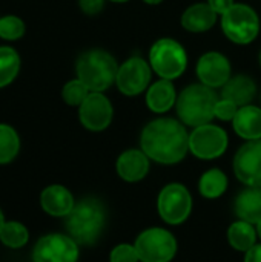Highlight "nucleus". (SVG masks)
Returning <instances> with one entry per match:
<instances>
[{"mask_svg":"<svg viewBox=\"0 0 261 262\" xmlns=\"http://www.w3.org/2000/svg\"><path fill=\"white\" fill-rule=\"evenodd\" d=\"M89 92L91 91L86 88V84L82 80L74 78V80H69L63 86V89H62V98H63V101L66 104L77 106L78 107L86 100V97L89 95Z\"/></svg>","mask_w":261,"mask_h":262,"instance_id":"bb28decb","label":"nucleus"},{"mask_svg":"<svg viewBox=\"0 0 261 262\" xmlns=\"http://www.w3.org/2000/svg\"><path fill=\"white\" fill-rule=\"evenodd\" d=\"M217 20H218V14L211 8L208 2L191 5L183 11L180 17L182 28L194 34H202L212 29Z\"/></svg>","mask_w":261,"mask_h":262,"instance_id":"2eb2a0df","label":"nucleus"},{"mask_svg":"<svg viewBox=\"0 0 261 262\" xmlns=\"http://www.w3.org/2000/svg\"><path fill=\"white\" fill-rule=\"evenodd\" d=\"M3 224H5V220H3V213H2V210H0V230H2V227H3Z\"/></svg>","mask_w":261,"mask_h":262,"instance_id":"f704fd0d","label":"nucleus"},{"mask_svg":"<svg viewBox=\"0 0 261 262\" xmlns=\"http://www.w3.org/2000/svg\"><path fill=\"white\" fill-rule=\"evenodd\" d=\"M111 262H138V255L134 246L129 244H120L115 249H112L111 256H109Z\"/></svg>","mask_w":261,"mask_h":262,"instance_id":"c85d7f7f","label":"nucleus"},{"mask_svg":"<svg viewBox=\"0 0 261 262\" xmlns=\"http://www.w3.org/2000/svg\"><path fill=\"white\" fill-rule=\"evenodd\" d=\"M20 72V55L14 48L0 46V89L9 86Z\"/></svg>","mask_w":261,"mask_h":262,"instance_id":"5701e85b","label":"nucleus"},{"mask_svg":"<svg viewBox=\"0 0 261 262\" xmlns=\"http://www.w3.org/2000/svg\"><path fill=\"white\" fill-rule=\"evenodd\" d=\"M142 262H169L177 252L174 235L165 229H148L138 235L134 244Z\"/></svg>","mask_w":261,"mask_h":262,"instance_id":"0eeeda50","label":"nucleus"},{"mask_svg":"<svg viewBox=\"0 0 261 262\" xmlns=\"http://www.w3.org/2000/svg\"><path fill=\"white\" fill-rule=\"evenodd\" d=\"M42 209L51 216H68L75 203L71 192L58 184L46 187L40 195Z\"/></svg>","mask_w":261,"mask_h":262,"instance_id":"a211bd4d","label":"nucleus"},{"mask_svg":"<svg viewBox=\"0 0 261 262\" xmlns=\"http://www.w3.org/2000/svg\"><path fill=\"white\" fill-rule=\"evenodd\" d=\"M229 144L228 134L223 127L208 123L189 134V150L200 160H215L222 157Z\"/></svg>","mask_w":261,"mask_h":262,"instance_id":"6e6552de","label":"nucleus"},{"mask_svg":"<svg viewBox=\"0 0 261 262\" xmlns=\"http://www.w3.org/2000/svg\"><path fill=\"white\" fill-rule=\"evenodd\" d=\"M257 235L261 238V221L257 224Z\"/></svg>","mask_w":261,"mask_h":262,"instance_id":"e433bc0d","label":"nucleus"},{"mask_svg":"<svg viewBox=\"0 0 261 262\" xmlns=\"http://www.w3.org/2000/svg\"><path fill=\"white\" fill-rule=\"evenodd\" d=\"M238 112V106L226 98H218L215 104V118L222 121H232Z\"/></svg>","mask_w":261,"mask_h":262,"instance_id":"c756f323","label":"nucleus"},{"mask_svg":"<svg viewBox=\"0 0 261 262\" xmlns=\"http://www.w3.org/2000/svg\"><path fill=\"white\" fill-rule=\"evenodd\" d=\"M28 230L23 224L9 221L5 223L0 230V241L9 249H20L28 243Z\"/></svg>","mask_w":261,"mask_h":262,"instance_id":"a878e982","label":"nucleus"},{"mask_svg":"<svg viewBox=\"0 0 261 262\" xmlns=\"http://www.w3.org/2000/svg\"><path fill=\"white\" fill-rule=\"evenodd\" d=\"M78 118L88 130L102 132L112 123V103L103 92H89L86 100L78 106Z\"/></svg>","mask_w":261,"mask_h":262,"instance_id":"f8f14e48","label":"nucleus"},{"mask_svg":"<svg viewBox=\"0 0 261 262\" xmlns=\"http://www.w3.org/2000/svg\"><path fill=\"white\" fill-rule=\"evenodd\" d=\"M257 95V84L249 75H232L222 88V98L234 101L238 107L252 104Z\"/></svg>","mask_w":261,"mask_h":262,"instance_id":"aec40b11","label":"nucleus"},{"mask_svg":"<svg viewBox=\"0 0 261 262\" xmlns=\"http://www.w3.org/2000/svg\"><path fill=\"white\" fill-rule=\"evenodd\" d=\"M149 172V158L143 150H125L117 160V173L128 183L142 181Z\"/></svg>","mask_w":261,"mask_h":262,"instance_id":"dca6fc26","label":"nucleus"},{"mask_svg":"<svg viewBox=\"0 0 261 262\" xmlns=\"http://www.w3.org/2000/svg\"><path fill=\"white\" fill-rule=\"evenodd\" d=\"M25 34V23L17 15L0 17V37L3 40H18Z\"/></svg>","mask_w":261,"mask_h":262,"instance_id":"cd10ccee","label":"nucleus"},{"mask_svg":"<svg viewBox=\"0 0 261 262\" xmlns=\"http://www.w3.org/2000/svg\"><path fill=\"white\" fill-rule=\"evenodd\" d=\"M108 2H112V3H128L129 0H108Z\"/></svg>","mask_w":261,"mask_h":262,"instance_id":"c9c22d12","label":"nucleus"},{"mask_svg":"<svg viewBox=\"0 0 261 262\" xmlns=\"http://www.w3.org/2000/svg\"><path fill=\"white\" fill-rule=\"evenodd\" d=\"M228 189V177L220 169L205 172L198 181V190L205 198H218Z\"/></svg>","mask_w":261,"mask_h":262,"instance_id":"b1692460","label":"nucleus"},{"mask_svg":"<svg viewBox=\"0 0 261 262\" xmlns=\"http://www.w3.org/2000/svg\"><path fill=\"white\" fill-rule=\"evenodd\" d=\"M223 34L235 45H249L260 34L261 23L257 11L246 3H234L223 15H220Z\"/></svg>","mask_w":261,"mask_h":262,"instance_id":"423d86ee","label":"nucleus"},{"mask_svg":"<svg viewBox=\"0 0 261 262\" xmlns=\"http://www.w3.org/2000/svg\"><path fill=\"white\" fill-rule=\"evenodd\" d=\"M66 218V230L69 236L82 246H92L100 238L105 227V207L95 198H83L78 201Z\"/></svg>","mask_w":261,"mask_h":262,"instance_id":"7ed1b4c3","label":"nucleus"},{"mask_svg":"<svg viewBox=\"0 0 261 262\" xmlns=\"http://www.w3.org/2000/svg\"><path fill=\"white\" fill-rule=\"evenodd\" d=\"M208 3L211 5V8L218 14L223 15L228 9H231L235 3V0H208Z\"/></svg>","mask_w":261,"mask_h":262,"instance_id":"2f4dec72","label":"nucleus"},{"mask_svg":"<svg viewBox=\"0 0 261 262\" xmlns=\"http://www.w3.org/2000/svg\"><path fill=\"white\" fill-rule=\"evenodd\" d=\"M146 5H151V6H155V5H160L163 0H143Z\"/></svg>","mask_w":261,"mask_h":262,"instance_id":"72a5a7b5","label":"nucleus"},{"mask_svg":"<svg viewBox=\"0 0 261 262\" xmlns=\"http://www.w3.org/2000/svg\"><path fill=\"white\" fill-rule=\"evenodd\" d=\"M149 64L152 72L165 80H177L188 68V52L185 46L169 37L158 38L149 49Z\"/></svg>","mask_w":261,"mask_h":262,"instance_id":"39448f33","label":"nucleus"},{"mask_svg":"<svg viewBox=\"0 0 261 262\" xmlns=\"http://www.w3.org/2000/svg\"><path fill=\"white\" fill-rule=\"evenodd\" d=\"M258 63H260V68H261V51H260V54H258Z\"/></svg>","mask_w":261,"mask_h":262,"instance_id":"4c0bfd02","label":"nucleus"},{"mask_svg":"<svg viewBox=\"0 0 261 262\" xmlns=\"http://www.w3.org/2000/svg\"><path fill=\"white\" fill-rule=\"evenodd\" d=\"M152 68L142 57H131L118 66L115 86L126 97H137L148 91L152 80Z\"/></svg>","mask_w":261,"mask_h":262,"instance_id":"1a4fd4ad","label":"nucleus"},{"mask_svg":"<svg viewBox=\"0 0 261 262\" xmlns=\"http://www.w3.org/2000/svg\"><path fill=\"white\" fill-rule=\"evenodd\" d=\"M245 262H261V244H255L246 252Z\"/></svg>","mask_w":261,"mask_h":262,"instance_id":"473e14b6","label":"nucleus"},{"mask_svg":"<svg viewBox=\"0 0 261 262\" xmlns=\"http://www.w3.org/2000/svg\"><path fill=\"white\" fill-rule=\"evenodd\" d=\"M177 98L178 95H177L174 83L165 78H160L155 83H152L148 88L146 95H145L146 106L154 114H166L175 106Z\"/></svg>","mask_w":261,"mask_h":262,"instance_id":"f3484780","label":"nucleus"},{"mask_svg":"<svg viewBox=\"0 0 261 262\" xmlns=\"http://www.w3.org/2000/svg\"><path fill=\"white\" fill-rule=\"evenodd\" d=\"M78 244L71 238L58 233L40 238L32 252L34 262H77Z\"/></svg>","mask_w":261,"mask_h":262,"instance_id":"9b49d317","label":"nucleus"},{"mask_svg":"<svg viewBox=\"0 0 261 262\" xmlns=\"http://www.w3.org/2000/svg\"><path fill=\"white\" fill-rule=\"evenodd\" d=\"M228 239L229 244L240 252H248L249 249H252L255 246V239H257V232L252 227L251 223H246L243 220L234 223L229 230H228Z\"/></svg>","mask_w":261,"mask_h":262,"instance_id":"4be33fe9","label":"nucleus"},{"mask_svg":"<svg viewBox=\"0 0 261 262\" xmlns=\"http://www.w3.org/2000/svg\"><path fill=\"white\" fill-rule=\"evenodd\" d=\"M235 213L240 220L258 224L261 221V187H248L235 198Z\"/></svg>","mask_w":261,"mask_h":262,"instance_id":"412c9836","label":"nucleus"},{"mask_svg":"<svg viewBox=\"0 0 261 262\" xmlns=\"http://www.w3.org/2000/svg\"><path fill=\"white\" fill-rule=\"evenodd\" d=\"M157 207L165 223L172 226L182 224L183 221H186V218L191 213L192 198L185 186L178 183H172L162 189L157 200Z\"/></svg>","mask_w":261,"mask_h":262,"instance_id":"9d476101","label":"nucleus"},{"mask_svg":"<svg viewBox=\"0 0 261 262\" xmlns=\"http://www.w3.org/2000/svg\"><path fill=\"white\" fill-rule=\"evenodd\" d=\"M105 2L106 0H78V6L86 15H97L103 11Z\"/></svg>","mask_w":261,"mask_h":262,"instance_id":"7c9ffc66","label":"nucleus"},{"mask_svg":"<svg viewBox=\"0 0 261 262\" xmlns=\"http://www.w3.org/2000/svg\"><path fill=\"white\" fill-rule=\"evenodd\" d=\"M20 150V138L14 127L0 124V164L11 163Z\"/></svg>","mask_w":261,"mask_h":262,"instance_id":"393cba45","label":"nucleus"},{"mask_svg":"<svg viewBox=\"0 0 261 262\" xmlns=\"http://www.w3.org/2000/svg\"><path fill=\"white\" fill-rule=\"evenodd\" d=\"M218 95L215 89L198 83L186 86L177 98L175 109L178 120L189 127L208 124L215 118Z\"/></svg>","mask_w":261,"mask_h":262,"instance_id":"f03ea898","label":"nucleus"},{"mask_svg":"<svg viewBox=\"0 0 261 262\" xmlns=\"http://www.w3.org/2000/svg\"><path fill=\"white\" fill-rule=\"evenodd\" d=\"M118 66L115 57L108 51L89 49L77 58L75 72L91 92H105L115 84Z\"/></svg>","mask_w":261,"mask_h":262,"instance_id":"20e7f679","label":"nucleus"},{"mask_svg":"<svg viewBox=\"0 0 261 262\" xmlns=\"http://www.w3.org/2000/svg\"><path fill=\"white\" fill-rule=\"evenodd\" d=\"M232 126L235 134L246 141L261 140V107L255 104L238 107Z\"/></svg>","mask_w":261,"mask_h":262,"instance_id":"6ab92c4d","label":"nucleus"},{"mask_svg":"<svg viewBox=\"0 0 261 262\" xmlns=\"http://www.w3.org/2000/svg\"><path fill=\"white\" fill-rule=\"evenodd\" d=\"M140 147L160 164L180 163L189 150V134L186 126L175 118L162 117L149 121L140 135Z\"/></svg>","mask_w":261,"mask_h":262,"instance_id":"f257e3e1","label":"nucleus"},{"mask_svg":"<svg viewBox=\"0 0 261 262\" xmlns=\"http://www.w3.org/2000/svg\"><path fill=\"white\" fill-rule=\"evenodd\" d=\"M198 81L212 89H222L232 77V68L226 55L217 51L205 52L195 66Z\"/></svg>","mask_w":261,"mask_h":262,"instance_id":"ddd939ff","label":"nucleus"},{"mask_svg":"<svg viewBox=\"0 0 261 262\" xmlns=\"http://www.w3.org/2000/svg\"><path fill=\"white\" fill-rule=\"evenodd\" d=\"M237 178L249 187H261V140L243 144L234 158Z\"/></svg>","mask_w":261,"mask_h":262,"instance_id":"4468645a","label":"nucleus"}]
</instances>
